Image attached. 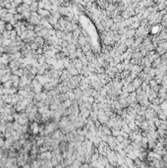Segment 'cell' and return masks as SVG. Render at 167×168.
<instances>
[{
    "mask_svg": "<svg viewBox=\"0 0 167 168\" xmlns=\"http://www.w3.org/2000/svg\"><path fill=\"white\" fill-rule=\"evenodd\" d=\"M36 7H37V4H36V3H33V5L31 6V9H35Z\"/></svg>",
    "mask_w": 167,
    "mask_h": 168,
    "instance_id": "cell-1",
    "label": "cell"
},
{
    "mask_svg": "<svg viewBox=\"0 0 167 168\" xmlns=\"http://www.w3.org/2000/svg\"><path fill=\"white\" fill-rule=\"evenodd\" d=\"M6 27H7V30H11V29H12V26L10 25V24H8Z\"/></svg>",
    "mask_w": 167,
    "mask_h": 168,
    "instance_id": "cell-2",
    "label": "cell"
}]
</instances>
